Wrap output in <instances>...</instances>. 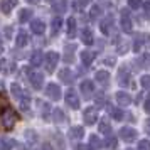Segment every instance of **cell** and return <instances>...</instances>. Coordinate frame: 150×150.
<instances>
[{
	"label": "cell",
	"instance_id": "obj_1",
	"mask_svg": "<svg viewBox=\"0 0 150 150\" xmlns=\"http://www.w3.org/2000/svg\"><path fill=\"white\" fill-rule=\"evenodd\" d=\"M17 120H19V116L12 108H8V106L0 108V128L2 130H12Z\"/></svg>",
	"mask_w": 150,
	"mask_h": 150
},
{
	"label": "cell",
	"instance_id": "obj_2",
	"mask_svg": "<svg viewBox=\"0 0 150 150\" xmlns=\"http://www.w3.org/2000/svg\"><path fill=\"white\" fill-rule=\"evenodd\" d=\"M10 93L14 95V98L17 101L21 103V108L24 110V111H29V108H30V96H29L17 83L10 84Z\"/></svg>",
	"mask_w": 150,
	"mask_h": 150
},
{
	"label": "cell",
	"instance_id": "obj_3",
	"mask_svg": "<svg viewBox=\"0 0 150 150\" xmlns=\"http://www.w3.org/2000/svg\"><path fill=\"white\" fill-rule=\"evenodd\" d=\"M57 62H59V54H57V52H54V51L47 52V54H46V57H44V64H46L47 73H52V71H54L56 66H57Z\"/></svg>",
	"mask_w": 150,
	"mask_h": 150
},
{
	"label": "cell",
	"instance_id": "obj_4",
	"mask_svg": "<svg viewBox=\"0 0 150 150\" xmlns=\"http://www.w3.org/2000/svg\"><path fill=\"white\" fill-rule=\"evenodd\" d=\"M29 81H30L34 89H41L42 84H44V76L39 71H29Z\"/></svg>",
	"mask_w": 150,
	"mask_h": 150
},
{
	"label": "cell",
	"instance_id": "obj_5",
	"mask_svg": "<svg viewBox=\"0 0 150 150\" xmlns=\"http://www.w3.org/2000/svg\"><path fill=\"white\" fill-rule=\"evenodd\" d=\"M64 100L68 103V106H71V108H74V110L79 108V96H78V93H76L74 89H69L68 93L64 95Z\"/></svg>",
	"mask_w": 150,
	"mask_h": 150
},
{
	"label": "cell",
	"instance_id": "obj_6",
	"mask_svg": "<svg viewBox=\"0 0 150 150\" xmlns=\"http://www.w3.org/2000/svg\"><path fill=\"white\" fill-rule=\"evenodd\" d=\"M120 138H122L123 142H135L137 138V132L132 127H123L122 130H120Z\"/></svg>",
	"mask_w": 150,
	"mask_h": 150
},
{
	"label": "cell",
	"instance_id": "obj_7",
	"mask_svg": "<svg viewBox=\"0 0 150 150\" xmlns=\"http://www.w3.org/2000/svg\"><path fill=\"white\" fill-rule=\"evenodd\" d=\"M46 95H47L51 100L57 101V100H61V88H59L57 84H54V83H49L47 86H46Z\"/></svg>",
	"mask_w": 150,
	"mask_h": 150
},
{
	"label": "cell",
	"instance_id": "obj_8",
	"mask_svg": "<svg viewBox=\"0 0 150 150\" xmlns=\"http://www.w3.org/2000/svg\"><path fill=\"white\" fill-rule=\"evenodd\" d=\"M83 116H84V122H86V125H95V122L98 120V111H96V108L89 106V108L84 110Z\"/></svg>",
	"mask_w": 150,
	"mask_h": 150
},
{
	"label": "cell",
	"instance_id": "obj_9",
	"mask_svg": "<svg viewBox=\"0 0 150 150\" xmlns=\"http://www.w3.org/2000/svg\"><path fill=\"white\" fill-rule=\"evenodd\" d=\"M122 29L125 32H132V19H130V14L127 8L122 10Z\"/></svg>",
	"mask_w": 150,
	"mask_h": 150
},
{
	"label": "cell",
	"instance_id": "obj_10",
	"mask_svg": "<svg viewBox=\"0 0 150 150\" xmlns=\"http://www.w3.org/2000/svg\"><path fill=\"white\" fill-rule=\"evenodd\" d=\"M30 29H32V32L37 35H41L44 30H46V24L41 21V19H34V21L30 22Z\"/></svg>",
	"mask_w": 150,
	"mask_h": 150
},
{
	"label": "cell",
	"instance_id": "obj_11",
	"mask_svg": "<svg viewBox=\"0 0 150 150\" xmlns=\"http://www.w3.org/2000/svg\"><path fill=\"white\" fill-rule=\"evenodd\" d=\"M79 88H81V93L84 96H91L93 93H95V84H93V81H89V79L83 81Z\"/></svg>",
	"mask_w": 150,
	"mask_h": 150
},
{
	"label": "cell",
	"instance_id": "obj_12",
	"mask_svg": "<svg viewBox=\"0 0 150 150\" xmlns=\"http://www.w3.org/2000/svg\"><path fill=\"white\" fill-rule=\"evenodd\" d=\"M116 101L120 103L122 106H128L130 103H132V96L128 93H125V91H118L116 93Z\"/></svg>",
	"mask_w": 150,
	"mask_h": 150
},
{
	"label": "cell",
	"instance_id": "obj_13",
	"mask_svg": "<svg viewBox=\"0 0 150 150\" xmlns=\"http://www.w3.org/2000/svg\"><path fill=\"white\" fill-rule=\"evenodd\" d=\"M42 62H44V56H42L41 51H34L32 54H30V64L34 66V68H39Z\"/></svg>",
	"mask_w": 150,
	"mask_h": 150
},
{
	"label": "cell",
	"instance_id": "obj_14",
	"mask_svg": "<svg viewBox=\"0 0 150 150\" xmlns=\"http://www.w3.org/2000/svg\"><path fill=\"white\" fill-rule=\"evenodd\" d=\"M17 5V0H2V4H0V10L4 12V14H10L12 12V8Z\"/></svg>",
	"mask_w": 150,
	"mask_h": 150
},
{
	"label": "cell",
	"instance_id": "obj_15",
	"mask_svg": "<svg viewBox=\"0 0 150 150\" xmlns=\"http://www.w3.org/2000/svg\"><path fill=\"white\" fill-rule=\"evenodd\" d=\"M83 135H84V128L83 127H73L69 130V138L71 140H81Z\"/></svg>",
	"mask_w": 150,
	"mask_h": 150
},
{
	"label": "cell",
	"instance_id": "obj_16",
	"mask_svg": "<svg viewBox=\"0 0 150 150\" xmlns=\"http://www.w3.org/2000/svg\"><path fill=\"white\" fill-rule=\"evenodd\" d=\"M89 150H100L103 147V142L100 140V137H96V135H91L89 137Z\"/></svg>",
	"mask_w": 150,
	"mask_h": 150
},
{
	"label": "cell",
	"instance_id": "obj_17",
	"mask_svg": "<svg viewBox=\"0 0 150 150\" xmlns=\"http://www.w3.org/2000/svg\"><path fill=\"white\" fill-rule=\"evenodd\" d=\"M59 79H61L62 83H66V84H71L74 78H73V73H71L68 68H66V69H62L61 73H59Z\"/></svg>",
	"mask_w": 150,
	"mask_h": 150
},
{
	"label": "cell",
	"instance_id": "obj_18",
	"mask_svg": "<svg viewBox=\"0 0 150 150\" xmlns=\"http://www.w3.org/2000/svg\"><path fill=\"white\" fill-rule=\"evenodd\" d=\"M81 41L84 42V44H93V41H95V37H93V32H91V29H83L81 32Z\"/></svg>",
	"mask_w": 150,
	"mask_h": 150
},
{
	"label": "cell",
	"instance_id": "obj_19",
	"mask_svg": "<svg viewBox=\"0 0 150 150\" xmlns=\"http://www.w3.org/2000/svg\"><path fill=\"white\" fill-rule=\"evenodd\" d=\"M15 142L12 138H0V150H14Z\"/></svg>",
	"mask_w": 150,
	"mask_h": 150
},
{
	"label": "cell",
	"instance_id": "obj_20",
	"mask_svg": "<svg viewBox=\"0 0 150 150\" xmlns=\"http://www.w3.org/2000/svg\"><path fill=\"white\" fill-rule=\"evenodd\" d=\"M68 10V0H57L54 4V12L56 14H64Z\"/></svg>",
	"mask_w": 150,
	"mask_h": 150
},
{
	"label": "cell",
	"instance_id": "obj_21",
	"mask_svg": "<svg viewBox=\"0 0 150 150\" xmlns=\"http://www.w3.org/2000/svg\"><path fill=\"white\" fill-rule=\"evenodd\" d=\"M95 59V52H91V51H83L81 52V61L84 66H89L91 62Z\"/></svg>",
	"mask_w": 150,
	"mask_h": 150
},
{
	"label": "cell",
	"instance_id": "obj_22",
	"mask_svg": "<svg viewBox=\"0 0 150 150\" xmlns=\"http://www.w3.org/2000/svg\"><path fill=\"white\" fill-rule=\"evenodd\" d=\"M95 79L98 83H101V84H106L110 81V73L108 71H98L95 74Z\"/></svg>",
	"mask_w": 150,
	"mask_h": 150
},
{
	"label": "cell",
	"instance_id": "obj_23",
	"mask_svg": "<svg viewBox=\"0 0 150 150\" xmlns=\"http://www.w3.org/2000/svg\"><path fill=\"white\" fill-rule=\"evenodd\" d=\"M27 42H29V34L24 32V30H21L17 34V46L19 47H24V46H27Z\"/></svg>",
	"mask_w": 150,
	"mask_h": 150
},
{
	"label": "cell",
	"instance_id": "obj_24",
	"mask_svg": "<svg viewBox=\"0 0 150 150\" xmlns=\"http://www.w3.org/2000/svg\"><path fill=\"white\" fill-rule=\"evenodd\" d=\"M52 120H54L56 123L66 122V115H64V111H62L61 108H56L54 111H52Z\"/></svg>",
	"mask_w": 150,
	"mask_h": 150
},
{
	"label": "cell",
	"instance_id": "obj_25",
	"mask_svg": "<svg viewBox=\"0 0 150 150\" xmlns=\"http://www.w3.org/2000/svg\"><path fill=\"white\" fill-rule=\"evenodd\" d=\"M61 25H62V22L59 17H56V19H52V22H51V34L56 35L59 30H61Z\"/></svg>",
	"mask_w": 150,
	"mask_h": 150
},
{
	"label": "cell",
	"instance_id": "obj_26",
	"mask_svg": "<svg viewBox=\"0 0 150 150\" xmlns=\"http://www.w3.org/2000/svg\"><path fill=\"white\" fill-rule=\"evenodd\" d=\"M118 79H120V84L127 86V84L130 83V73L127 71V69H122V71H120V74H118Z\"/></svg>",
	"mask_w": 150,
	"mask_h": 150
},
{
	"label": "cell",
	"instance_id": "obj_27",
	"mask_svg": "<svg viewBox=\"0 0 150 150\" xmlns=\"http://www.w3.org/2000/svg\"><path fill=\"white\" fill-rule=\"evenodd\" d=\"M68 35L69 37H74L76 35V19H68Z\"/></svg>",
	"mask_w": 150,
	"mask_h": 150
},
{
	"label": "cell",
	"instance_id": "obj_28",
	"mask_svg": "<svg viewBox=\"0 0 150 150\" xmlns=\"http://www.w3.org/2000/svg\"><path fill=\"white\" fill-rule=\"evenodd\" d=\"M30 15H32V10H29V8H22L21 14H19V22H27L30 19Z\"/></svg>",
	"mask_w": 150,
	"mask_h": 150
},
{
	"label": "cell",
	"instance_id": "obj_29",
	"mask_svg": "<svg viewBox=\"0 0 150 150\" xmlns=\"http://www.w3.org/2000/svg\"><path fill=\"white\" fill-rule=\"evenodd\" d=\"M110 111H111V116H113V120H118V122H120V120H123V111L120 108H111L110 110Z\"/></svg>",
	"mask_w": 150,
	"mask_h": 150
},
{
	"label": "cell",
	"instance_id": "obj_30",
	"mask_svg": "<svg viewBox=\"0 0 150 150\" xmlns=\"http://www.w3.org/2000/svg\"><path fill=\"white\" fill-rule=\"evenodd\" d=\"M100 132H101V133H110V132H111V127H110L108 120H101V122H100Z\"/></svg>",
	"mask_w": 150,
	"mask_h": 150
},
{
	"label": "cell",
	"instance_id": "obj_31",
	"mask_svg": "<svg viewBox=\"0 0 150 150\" xmlns=\"http://www.w3.org/2000/svg\"><path fill=\"white\" fill-rule=\"evenodd\" d=\"M137 62H138V66H140V68H147V66H149V62H150V56L149 54H143Z\"/></svg>",
	"mask_w": 150,
	"mask_h": 150
},
{
	"label": "cell",
	"instance_id": "obj_32",
	"mask_svg": "<svg viewBox=\"0 0 150 150\" xmlns=\"http://www.w3.org/2000/svg\"><path fill=\"white\" fill-rule=\"evenodd\" d=\"M110 27H111V19H105V21L101 22V32L103 34H108Z\"/></svg>",
	"mask_w": 150,
	"mask_h": 150
},
{
	"label": "cell",
	"instance_id": "obj_33",
	"mask_svg": "<svg viewBox=\"0 0 150 150\" xmlns=\"http://www.w3.org/2000/svg\"><path fill=\"white\" fill-rule=\"evenodd\" d=\"M25 138H27V143L32 145V143H35V140H37V135H35L34 132L29 130V132H25Z\"/></svg>",
	"mask_w": 150,
	"mask_h": 150
},
{
	"label": "cell",
	"instance_id": "obj_34",
	"mask_svg": "<svg viewBox=\"0 0 150 150\" xmlns=\"http://www.w3.org/2000/svg\"><path fill=\"white\" fill-rule=\"evenodd\" d=\"M137 150H150V142H149V140H140Z\"/></svg>",
	"mask_w": 150,
	"mask_h": 150
},
{
	"label": "cell",
	"instance_id": "obj_35",
	"mask_svg": "<svg viewBox=\"0 0 150 150\" xmlns=\"http://www.w3.org/2000/svg\"><path fill=\"white\" fill-rule=\"evenodd\" d=\"M91 19H98L100 17V14H101V8L98 7V5H95V7H91Z\"/></svg>",
	"mask_w": 150,
	"mask_h": 150
},
{
	"label": "cell",
	"instance_id": "obj_36",
	"mask_svg": "<svg viewBox=\"0 0 150 150\" xmlns=\"http://www.w3.org/2000/svg\"><path fill=\"white\" fill-rule=\"evenodd\" d=\"M105 145H106L108 149H115V147H116V138H115V137H108V138H106V142H105Z\"/></svg>",
	"mask_w": 150,
	"mask_h": 150
},
{
	"label": "cell",
	"instance_id": "obj_37",
	"mask_svg": "<svg viewBox=\"0 0 150 150\" xmlns=\"http://www.w3.org/2000/svg\"><path fill=\"white\" fill-rule=\"evenodd\" d=\"M73 51H74V46H69V47H66V57H64V59H66V62L73 61V56H71V52H73Z\"/></svg>",
	"mask_w": 150,
	"mask_h": 150
},
{
	"label": "cell",
	"instance_id": "obj_38",
	"mask_svg": "<svg viewBox=\"0 0 150 150\" xmlns=\"http://www.w3.org/2000/svg\"><path fill=\"white\" fill-rule=\"evenodd\" d=\"M140 83H142V86L145 89H150V76H143L142 79H140Z\"/></svg>",
	"mask_w": 150,
	"mask_h": 150
},
{
	"label": "cell",
	"instance_id": "obj_39",
	"mask_svg": "<svg viewBox=\"0 0 150 150\" xmlns=\"http://www.w3.org/2000/svg\"><path fill=\"white\" fill-rule=\"evenodd\" d=\"M89 4V0H76L74 2V7L76 8H83L84 5H88Z\"/></svg>",
	"mask_w": 150,
	"mask_h": 150
},
{
	"label": "cell",
	"instance_id": "obj_40",
	"mask_svg": "<svg viewBox=\"0 0 150 150\" xmlns=\"http://www.w3.org/2000/svg\"><path fill=\"white\" fill-rule=\"evenodd\" d=\"M128 5L132 8H138L142 5V0H128Z\"/></svg>",
	"mask_w": 150,
	"mask_h": 150
},
{
	"label": "cell",
	"instance_id": "obj_41",
	"mask_svg": "<svg viewBox=\"0 0 150 150\" xmlns=\"http://www.w3.org/2000/svg\"><path fill=\"white\" fill-rule=\"evenodd\" d=\"M145 17L150 21V2H147V4H145Z\"/></svg>",
	"mask_w": 150,
	"mask_h": 150
},
{
	"label": "cell",
	"instance_id": "obj_42",
	"mask_svg": "<svg viewBox=\"0 0 150 150\" xmlns=\"http://www.w3.org/2000/svg\"><path fill=\"white\" fill-rule=\"evenodd\" d=\"M145 111H147V113H150V96L147 98V101H145Z\"/></svg>",
	"mask_w": 150,
	"mask_h": 150
},
{
	"label": "cell",
	"instance_id": "obj_43",
	"mask_svg": "<svg viewBox=\"0 0 150 150\" xmlns=\"http://www.w3.org/2000/svg\"><path fill=\"white\" fill-rule=\"evenodd\" d=\"M42 150H56V149L52 147V145H49V143H46V145L42 147Z\"/></svg>",
	"mask_w": 150,
	"mask_h": 150
},
{
	"label": "cell",
	"instance_id": "obj_44",
	"mask_svg": "<svg viewBox=\"0 0 150 150\" xmlns=\"http://www.w3.org/2000/svg\"><path fill=\"white\" fill-rule=\"evenodd\" d=\"M106 64H115V59H113V57H110V59H106Z\"/></svg>",
	"mask_w": 150,
	"mask_h": 150
},
{
	"label": "cell",
	"instance_id": "obj_45",
	"mask_svg": "<svg viewBox=\"0 0 150 150\" xmlns=\"http://www.w3.org/2000/svg\"><path fill=\"white\" fill-rule=\"evenodd\" d=\"M27 2H30V4H39L41 0H27Z\"/></svg>",
	"mask_w": 150,
	"mask_h": 150
},
{
	"label": "cell",
	"instance_id": "obj_46",
	"mask_svg": "<svg viewBox=\"0 0 150 150\" xmlns=\"http://www.w3.org/2000/svg\"><path fill=\"white\" fill-rule=\"evenodd\" d=\"M147 130H150V120L147 122Z\"/></svg>",
	"mask_w": 150,
	"mask_h": 150
},
{
	"label": "cell",
	"instance_id": "obj_47",
	"mask_svg": "<svg viewBox=\"0 0 150 150\" xmlns=\"http://www.w3.org/2000/svg\"><path fill=\"white\" fill-rule=\"evenodd\" d=\"M128 150H132V149H128Z\"/></svg>",
	"mask_w": 150,
	"mask_h": 150
}]
</instances>
